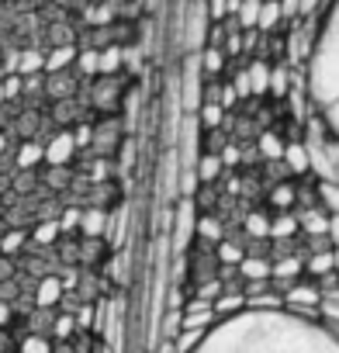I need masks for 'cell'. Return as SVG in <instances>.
<instances>
[{"instance_id": "obj_1", "label": "cell", "mask_w": 339, "mask_h": 353, "mask_svg": "<svg viewBox=\"0 0 339 353\" xmlns=\"http://www.w3.org/2000/svg\"><path fill=\"white\" fill-rule=\"evenodd\" d=\"M191 353H339V332L291 308H243L212 325Z\"/></svg>"}, {"instance_id": "obj_2", "label": "cell", "mask_w": 339, "mask_h": 353, "mask_svg": "<svg viewBox=\"0 0 339 353\" xmlns=\"http://www.w3.org/2000/svg\"><path fill=\"white\" fill-rule=\"evenodd\" d=\"M308 94H311V104H315L318 118L325 121V128L339 142V0H329V8L322 14V25L311 39Z\"/></svg>"}]
</instances>
